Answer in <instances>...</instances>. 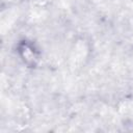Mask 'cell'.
I'll return each mask as SVG.
<instances>
[{
  "label": "cell",
  "mask_w": 133,
  "mask_h": 133,
  "mask_svg": "<svg viewBox=\"0 0 133 133\" xmlns=\"http://www.w3.org/2000/svg\"><path fill=\"white\" fill-rule=\"evenodd\" d=\"M21 66L27 71L38 70L45 61V50L38 39L30 35H20L10 44L9 50Z\"/></svg>",
  "instance_id": "1"
}]
</instances>
